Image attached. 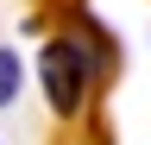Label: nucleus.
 <instances>
[{
	"label": "nucleus",
	"instance_id": "obj_1",
	"mask_svg": "<svg viewBox=\"0 0 151 145\" xmlns=\"http://www.w3.org/2000/svg\"><path fill=\"white\" fill-rule=\"evenodd\" d=\"M38 82H44V101L50 114H82L88 107V88H94V50L76 38V32H63V38H50L44 50H38Z\"/></svg>",
	"mask_w": 151,
	"mask_h": 145
},
{
	"label": "nucleus",
	"instance_id": "obj_2",
	"mask_svg": "<svg viewBox=\"0 0 151 145\" xmlns=\"http://www.w3.org/2000/svg\"><path fill=\"white\" fill-rule=\"evenodd\" d=\"M19 82H25V63H19V50H13V44H0V107H13V101H19Z\"/></svg>",
	"mask_w": 151,
	"mask_h": 145
}]
</instances>
